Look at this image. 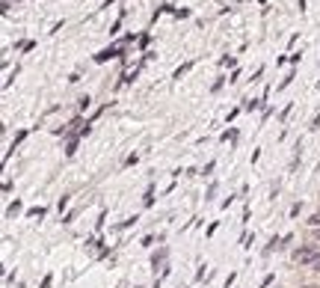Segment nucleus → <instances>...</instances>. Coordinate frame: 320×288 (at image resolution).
Listing matches in <instances>:
<instances>
[{
  "label": "nucleus",
  "mask_w": 320,
  "mask_h": 288,
  "mask_svg": "<svg viewBox=\"0 0 320 288\" xmlns=\"http://www.w3.org/2000/svg\"><path fill=\"white\" fill-rule=\"evenodd\" d=\"M294 262L302 265V267H305V265H317V262H320V247H317V244H305V247H300L297 253H294Z\"/></svg>",
  "instance_id": "f257e3e1"
},
{
  "label": "nucleus",
  "mask_w": 320,
  "mask_h": 288,
  "mask_svg": "<svg viewBox=\"0 0 320 288\" xmlns=\"http://www.w3.org/2000/svg\"><path fill=\"white\" fill-rule=\"evenodd\" d=\"M308 223H311L314 229H320V211H317V214H311V220H308Z\"/></svg>",
  "instance_id": "f03ea898"
},
{
  "label": "nucleus",
  "mask_w": 320,
  "mask_h": 288,
  "mask_svg": "<svg viewBox=\"0 0 320 288\" xmlns=\"http://www.w3.org/2000/svg\"><path fill=\"white\" fill-rule=\"evenodd\" d=\"M314 238H317V241H320V229H317V232H314Z\"/></svg>",
  "instance_id": "7ed1b4c3"
},
{
  "label": "nucleus",
  "mask_w": 320,
  "mask_h": 288,
  "mask_svg": "<svg viewBox=\"0 0 320 288\" xmlns=\"http://www.w3.org/2000/svg\"><path fill=\"white\" fill-rule=\"evenodd\" d=\"M314 270H317V273H320V262H317V265H314Z\"/></svg>",
  "instance_id": "20e7f679"
},
{
  "label": "nucleus",
  "mask_w": 320,
  "mask_h": 288,
  "mask_svg": "<svg viewBox=\"0 0 320 288\" xmlns=\"http://www.w3.org/2000/svg\"><path fill=\"white\" fill-rule=\"evenodd\" d=\"M302 288H317V285H302Z\"/></svg>",
  "instance_id": "39448f33"
}]
</instances>
